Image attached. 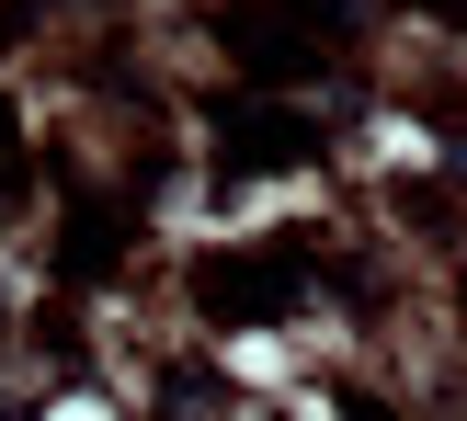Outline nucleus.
Wrapping results in <instances>:
<instances>
[{
	"mask_svg": "<svg viewBox=\"0 0 467 421\" xmlns=\"http://www.w3.org/2000/svg\"><path fill=\"white\" fill-rule=\"evenodd\" d=\"M57 421H103V410H80V399H68V410H57Z\"/></svg>",
	"mask_w": 467,
	"mask_h": 421,
	"instance_id": "f257e3e1",
	"label": "nucleus"
}]
</instances>
